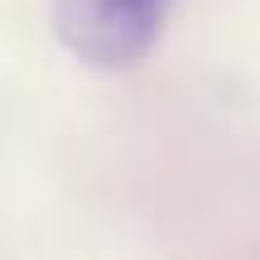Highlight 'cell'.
Segmentation results:
<instances>
[{
	"label": "cell",
	"mask_w": 260,
	"mask_h": 260,
	"mask_svg": "<svg viewBox=\"0 0 260 260\" xmlns=\"http://www.w3.org/2000/svg\"><path fill=\"white\" fill-rule=\"evenodd\" d=\"M178 0H58L53 29L63 48L87 68H135L164 39Z\"/></svg>",
	"instance_id": "cell-1"
}]
</instances>
